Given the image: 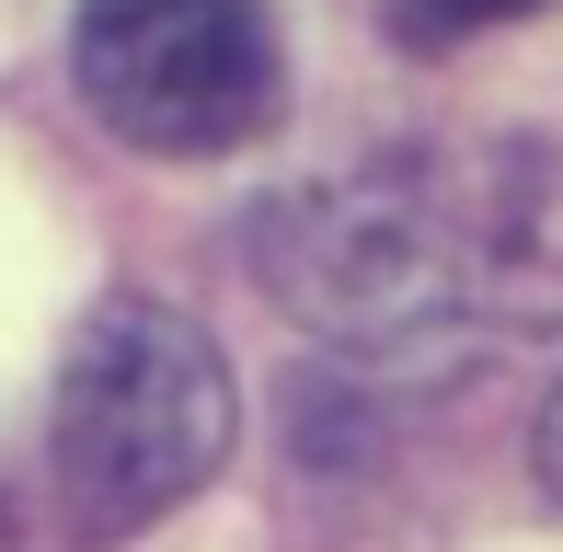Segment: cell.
<instances>
[{
    "instance_id": "cell-4",
    "label": "cell",
    "mask_w": 563,
    "mask_h": 552,
    "mask_svg": "<svg viewBox=\"0 0 563 552\" xmlns=\"http://www.w3.org/2000/svg\"><path fill=\"white\" fill-rule=\"evenodd\" d=\"M541 484L563 495V391H552V404H541Z\"/></svg>"
},
{
    "instance_id": "cell-2",
    "label": "cell",
    "mask_w": 563,
    "mask_h": 552,
    "mask_svg": "<svg viewBox=\"0 0 563 552\" xmlns=\"http://www.w3.org/2000/svg\"><path fill=\"white\" fill-rule=\"evenodd\" d=\"M92 115L162 162L242 150L276 115V23L265 0H81L69 23Z\"/></svg>"
},
{
    "instance_id": "cell-3",
    "label": "cell",
    "mask_w": 563,
    "mask_h": 552,
    "mask_svg": "<svg viewBox=\"0 0 563 552\" xmlns=\"http://www.w3.org/2000/svg\"><path fill=\"white\" fill-rule=\"evenodd\" d=\"M518 12H541V0H391V23L415 46H460V35H483V23H518Z\"/></svg>"
},
{
    "instance_id": "cell-1",
    "label": "cell",
    "mask_w": 563,
    "mask_h": 552,
    "mask_svg": "<svg viewBox=\"0 0 563 552\" xmlns=\"http://www.w3.org/2000/svg\"><path fill=\"white\" fill-rule=\"evenodd\" d=\"M230 461V368L185 311H115L81 322L58 368V495L92 541H126L173 518L196 484Z\"/></svg>"
}]
</instances>
